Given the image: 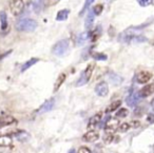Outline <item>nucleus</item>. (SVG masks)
<instances>
[{
  "label": "nucleus",
  "mask_w": 154,
  "mask_h": 153,
  "mask_svg": "<svg viewBox=\"0 0 154 153\" xmlns=\"http://www.w3.org/2000/svg\"><path fill=\"white\" fill-rule=\"evenodd\" d=\"M69 48H70V41L68 39H62L54 45V47L52 48V52L54 55L58 56V57H62L69 51Z\"/></svg>",
  "instance_id": "1"
},
{
  "label": "nucleus",
  "mask_w": 154,
  "mask_h": 153,
  "mask_svg": "<svg viewBox=\"0 0 154 153\" xmlns=\"http://www.w3.org/2000/svg\"><path fill=\"white\" fill-rule=\"evenodd\" d=\"M37 28V22L30 18H26L17 22L16 29L20 32H32Z\"/></svg>",
  "instance_id": "2"
},
{
  "label": "nucleus",
  "mask_w": 154,
  "mask_h": 153,
  "mask_svg": "<svg viewBox=\"0 0 154 153\" xmlns=\"http://www.w3.org/2000/svg\"><path fill=\"white\" fill-rule=\"evenodd\" d=\"M93 71H94V64H90L88 67H87L86 70L82 73L79 79L77 80V83H76L77 87H82V86L86 85V83L90 80L91 76H92V74H93Z\"/></svg>",
  "instance_id": "3"
},
{
  "label": "nucleus",
  "mask_w": 154,
  "mask_h": 153,
  "mask_svg": "<svg viewBox=\"0 0 154 153\" xmlns=\"http://www.w3.org/2000/svg\"><path fill=\"white\" fill-rule=\"evenodd\" d=\"M24 9L23 0H10V10L14 16H19Z\"/></svg>",
  "instance_id": "4"
},
{
  "label": "nucleus",
  "mask_w": 154,
  "mask_h": 153,
  "mask_svg": "<svg viewBox=\"0 0 154 153\" xmlns=\"http://www.w3.org/2000/svg\"><path fill=\"white\" fill-rule=\"evenodd\" d=\"M119 121L116 118H109L108 121H106L105 123V130L108 133H113L116 130H118L119 128Z\"/></svg>",
  "instance_id": "5"
},
{
  "label": "nucleus",
  "mask_w": 154,
  "mask_h": 153,
  "mask_svg": "<svg viewBox=\"0 0 154 153\" xmlns=\"http://www.w3.org/2000/svg\"><path fill=\"white\" fill-rule=\"evenodd\" d=\"M95 93L100 97H105L109 93V86L106 81H100L99 83H97L95 87Z\"/></svg>",
  "instance_id": "6"
},
{
  "label": "nucleus",
  "mask_w": 154,
  "mask_h": 153,
  "mask_svg": "<svg viewBox=\"0 0 154 153\" xmlns=\"http://www.w3.org/2000/svg\"><path fill=\"white\" fill-rule=\"evenodd\" d=\"M101 117H103V112H98L95 115H93V116L90 118V120H89L88 129L89 130H94L95 128L97 127V125L101 121Z\"/></svg>",
  "instance_id": "7"
},
{
  "label": "nucleus",
  "mask_w": 154,
  "mask_h": 153,
  "mask_svg": "<svg viewBox=\"0 0 154 153\" xmlns=\"http://www.w3.org/2000/svg\"><path fill=\"white\" fill-rule=\"evenodd\" d=\"M98 138H99V134H98V132L95 131V130H89V131L82 136V140L87 142H96Z\"/></svg>",
  "instance_id": "8"
},
{
  "label": "nucleus",
  "mask_w": 154,
  "mask_h": 153,
  "mask_svg": "<svg viewBox=\"0 0 154 153\" xmlns=\"http://www.w3.org/2000/svg\"><path fill=\"white\" fill-rule=\"evenodd\" d=\"M17 120L14 118L12 115L9 114H1L0 115V127H5V126H10L16 123Z\"/></svg>",
  "instance_id": "9"
},
{
  "label": "nucleus",
  "mask_w": 154,
  "mask_h": 153,
  "mask_svg": "<svg viewBox=\"0 0 154 153\" xmlns=\"http://www.w3.org/2000/svg\"><path fill=\"white\" fill-rule=\"evenodd\" d=\"M152 78V74L148 71H141L136 75V80L138 83H147Z\"/></svg>",
  "instance_id": "10"
},
{
  "label": "nucleus",
  "mask_w": 154,
  "mask_h": 153,
  "mask_svg": "<svg viewBox=\"0 0 154 153\" xmlns=\"http://www.w3.org/2000/svg\"><path fill=\"white\" fill-rule=\"evenodd\" d=\"M140 96H139V93L138 92H131L130 95L127 97V104H128V106L130 107H134L135 105L137 104V102L140 100Z\"/></svg>",
  "instance_id": "11"
},
{
  "label": "nucleus",
  "mask_w": 154,
  "mask_h": 153,
  "mask_svg": "<svg viewBox=\"0 0 154 153\" xmlns=\"http://www.w3.org/2000/svg\"><path fill=\"white\" fill-rule=\"evenodd\" d=\"M138 93H139V96H140L141 98L148 97V96L152 95V94L154 93V85L153 83H150V85L145 86L140 91H138Z\"/></svg>",
  "instance_id": "12"
},
{
  "label": "nucleus",
  "mask_w": 154,
  "mask_h": 153,
  "mask_svg": "<svg viewBox=\"0 0 154 153\" xmlns=\"http://www.w3.org/2000/svg\"><path fill=\"white\" fill-rule=\"evenodd\" d=\"M54 105H55V99H54V98L48 99L47 101L43 102V105L40 107V109H39V112H41V113L49 112V111H51L52 109L54 108Z\"/></svg>",
  "instance_id": "13"
},
{
  "label": "nucleus",
  "mask_w": 154,
  "mask_h": 153,
  "mask_svg": "<svg viewBox=\"0 0 154 153\" xmlns=\"http://www.w3.org/2000/svg\"><path fill=\"white\" fill-rule=\"evenodd\" d=\"M0 22H1V31L5 32L9 28V22H8V15L5 11L0 12Z\"/></svg>",
  "instance_id": "14"
},
{
  "label": "nucleus",
  "mask_w": 154,
  "mask_h": 153,
  "mask_svg": "<svg viewBox=\"0 0 154 153\" xmlns=\"http://www.w3.org/2000/svg\"><path fill=\"white\" fill-rule=\"evenodd\" d=\"M16 138H17L18 140H20V142H26V140H28L29 138H30V134L26 133V131H23V130H17V131L14 133V135Z\"/></svg>",
  "instance_id": "15"
},
{
  "label": "nucleus",
  "mask_w": 154,
  "mask_h": 153,
  "mask_svg": "<svg viewBox=\"0 0 154 153\" xmlns=\"http://www.w3.org/2000/svg\"><path fill=\"white\" fill-rule=\"evenodd\" d=\"M66 74L64 73H61V74L58 76V78L56 79V83L55 85H54V92H57L58 90H59V88L62 86V83H64V80H66Z\"/></svg>",
  "instance_id": "16"
},
{
  "label": "nucleus",
  "mask_w": 154,
  "mask_h": 153,
  "mask_svg": "<svg viewBox=\"0 0 154 153\" xmlns=\"http://www.w3.org/2000/svg\"><path fill=\"white\" fill-rule=\"evenodd\" d=\"M88 35H89V38H90L91 40H92V41H96L97 39L100 37V35H101V28L98 26L94 31H93V32H90Z\"/></svg>",
  "instance_id": "17"
},
{
  "label": "nucleus",
  "mask_w": 154,
  "mask_h": 153,
  "mask_svg": "<svg viewBox=\"0 0 154 153\" xmlns=\"http://www.w3.org/2000/svg\"><path fill=\"white\" fill-rule=\"evenodd\" d=\"M120 105H122V101H120V100H115V101H113L111 105H109V106H108V108L106 109V113H107V114H109V113L114 112V111L117 110V109L119 108Z\"/></svg>",
  "instance_id": "18"
},
{
  "label": "nucleus",
  "mask_w": 154,
  "mask_h": 153,
  "mask_svg": "<svg viewBox=\"0 0 154 153\" xmlns=\"http://www.w3.org/2000/svg\"><path fill=\"white\" fill-rule=\"evenodd\" d=\"M12 145V137L9 135L0 136V147H9Z\"/></svg>",
  "instance_id": "19"
},
{
  "label": "nucleus",
  "mask_w": 154,
  "mask_h": 153,
  "mask_svg": "<svg viewBox=\"0 0 154 153\" xmlns=\"http://www.w3.org/2000/svg\"><path fill=\"white\" fill-rule=\"evenodd\" d=\"M69 14H70V11L69 10H60L57 13V16H56V20L57 21H63L68 18Z\"/></svg>",
  "instance_id": "20"
},
{
  "label": "nucleus",
  "mask_w": 154,
  "mask_h": 153,
  "mask_svg": "<svg viewBox=\"0 0 154 153\" xmlns=\"http://www.w3.org/2000/svg\"><path fill=\"white\" fill-rule=\"evenodd\" d=\"M93 23H94V15H93V11H90L88 13V15H87L85 27H86V29H91Z\"/></svg>",
  "instance_id": "21"
},
{
  "label": "nucleus",
  "mask_w": 154,
  "mask_h": 153,
  "mask_svg": "<svg viewBox=\"0 0 154 153\" xmlns=\"http://www.w3.org/2000/svg\"><path fill=\"white\" fill-rule=\"evenodd\" d=\"M39 61L38 58H32V59L28 60V61L26 62V64H23V66L21 67V72H24V71H26L28 69H30L32 66H34L35 64H37V62Z\"/></svg>",
  "instance_id": "22"
},
{
  "label": "nucleus",
  "mask_w": 154,
  "mask_h": 153,
  "mask_svg": "<svg viewBox=\"0 0 154 153\" xmlns=\"http://www.w3.org/2000/svg\"><path fill=\"white\" fill-rule=\"evenodd\" d=\"M109 77H110V79H111V81L114 83V85H119V83H122V77H120L119 75H117V74H114V73H110Z\"/></svg>",
  "instance_id": "23"
},
{
  "label": "nucleus",
  "mask_w": 154,
  "mask_h": 153,
  "mask_svg": "<svg viewBox=\"0 0 154 153\" xmlns=\"http://www.w3.org/2000/svg\"><path fill=\"white\" fill-rule=\"evenodd\" d=\"M89 35L86 34V33H82V34H79L78 36H77V39H76V42L78 45H82L85 42H86V40L88 39Z\"/></svg>",
  "instance_id": "24"
},
{
  "label": "nucleus",
  "mask_w": 154,
  "mask_h": 153,
  "mask_svg": "<svg viewBox=\"0 0 154 153\" xmlns=\"http://www.w3.org/2000/svg\"><path fill=\"white\" fill-rule=\"evenodd\" d=\"M33 9H34L35 12H39L43 7V0H34L33 2Z\"/></svg>",
  "instance_id": "25"
},
{
  "label": "nucleus",
  "mask_w": 154,
  "mask_h": 153,
  "mask_svg": "<svg viewBox=\"0 0 154 153\" xmlns=\"http://www.w3.org/2000/svg\"><path fill=\"white\" fill-rule=\"evenodd\" d=\"M128 113H129V111L127 110L126 108H120L119 110H118V112L116 113V116H117L118 118H124V117L128 116Z\"/></svg>",
  "instance_id": "26"
},
{
  "label": "nucleus",
  "mask_w": 154,
  "mask_h": 153,
  "mask_svg": "<svg viewBox=\"0 0 154 153\" xmlns=\"http://www.w3.org/2000/svg\"><path fill=\"white\" fill-rule=\"evenodd\" d=\"M93 13L95 14V15H100L101 13H103V5H96L94 8H93Z\"/></svg>",
  "instance_id": "27"
},
{
  "label": "nucleus",
  "mask_w": 154,
  "mask_h": 153,
  "mask_svg": "<svg viewBox=\"0 0 154 153\" xmlns=\"http://www.w3.org/2000/svg\"><path fill=\"white\" fill-rule=\"evenodd\" d=\"M93 58L96 60H107V55L103 53H94L93 54Z\"/></svg>",
  "instance_id": "28"
},
{
  "label": "nucleus",
  "mask_w": 154,
  "mask_h": 153,
  "mask_svg": "<svg viewBox=\"0 0 154 153\" xmlns=\"http://www.w3.org/2000/svg\"><path fill=\"white\" fill-rule=\"evenodd\" d=\"M131 128H132V127H131L130 123H122V125L119 126V128H118V129H119L122 132H126V131H128V130H130Z\"/></svg>",
  "instance_id": "29"
},
{
  "label": "nucleus",
  "mask_w": 154,
  "mask_h": 153,
  "mask_svg": "<svg viewBox=\"0 0 154 153\" xmlns=\"http://www.w3.org/2000/svg\"><path fill=\"white\" fill-rule=\"evenodd\" d=\"M137 2L139 3L140 7L145 8V7H148V5L152 2V0H137Z\"/></svg>",
  "instance_id": "30"
},
{
  "label": "nucleus",
  "mask_w": 154,
  "mask_h": 153,
  "mask_svg": "<svg viewBox=\"0 0 154 153\" xmlns=\"http://www.w3.org/2000/svg\"><path fill=\"white\" fill-rule=\"evenodd\" d=\"M94 2V0H86V2H85V7H84V9H82V11L80 12V15H82V13H84L85 11H86L87 9H88L89 7H90L92 3Z\"/></svg>",
  "instance_id": "31"
},
{
  "label": "nucleus",
  "mask_w": 154,
  "mask_h": 153,
  "mask_svg": "<svg viewBox=\"0 0 154 153\" xmlns=\"http://www.w3.org/2000/svg\"><path fill=\"white\" fill-rule=\"evenodd\" d=\"M77 153H92V152H91V150L88 147H80L78 149V151H77Z\"/></svg>",
  "instance_id": "32"
},
{
  "label": "nucleus",
  "mask_w": 154,
  "mask_h": 153,
  "mask_svg": "<svg viewBox=\"0 0 154 153\" xmlns=\"http://www.w3.org/2000/svg\"><path fill=\"white\" fill-rule=\"evenodd\" d=\"M113 137H114V136H113V134H112V133L107 134V135L105 136V142L109 144V142H113Z\"/></svg>",
  "instance_id": "33"
},
{
  "label": "nucleus",
  "mask_w": 154,
  "mask_h": 153,
  "mask_svg": "<svg viewBox=\"0 0 154 153\" xmlns=\"http://www.w3.org/2000/svg\"><path fill=\"white\" fill-rule=\"evenodd\" d=\"M143 108H136L134 111V115L135 116H141V115H143Z\"/></svg>",
  "instance_id": "34"
},
{
  "label": "nucleus",
  "mask_w": 154,
  "mask_h": 153,
  "mask_svg": "<svg viewBox=\"0 0 154 153\" xmlns=\"http://www.w3.org/2000/svg\"><path fill=\"white\" fill-rule=\"evenodd\" d=\"M147 121L149 123H154V114L153 113H150L147 116Z\"/></svg>",
  "instance_id": "35"
},
{
  "label": "nucleus",
  "mask_w": 154,
  "mask_h": 153,
  "mask_svg": "<svg viewBox=\"0 0 154 153\" xmlns=\"http://www.w3.org/2000/svg\"><path fill=\"white\" fill-rule=\"evenodd\" d=\"M131 127L132 128H137V127H139V125H140V123H139V121H135V120H132L131 121Z\"/></svg>",
  "instance_id": "36"
},
{
  "label": "nucleus",
  "mask_w": 154,
  "mask_h": 153,
  "mask_svg": "<svg viewBox=\"0 0 154 153\" xmlns=\"http://www.w3.org/2000/svg\"><path fill=\"white\" fill-rule=\"evenodd\" d=\"M59 0H48V5H55V3H57Z\"/></svg>",
  "instance_id": "37"
},
{
  "label": "nucleus",
  "mask_w": 154,
  "mask_h": 153,
  "mask_svg": "<svg viewBox=\"0 0 154 153\" xmlns=\"http://www.w3.org/2000/svg\"><path fill=\"white\" fill-rule=\"evenodd\" d=\"M151 107H152V109H153V110H154V98L151 100Z\"/></svg>",
  "instance_id": "38"
},
{
  "label": "nucleus",
  "mask_w": 154,
  "mask_h": 153,
  "mask_svg": "<svg viewBox=\"0 0 154 153\" xmlns=\"http://www.w3.org/2000/svg\"><path fill=\"white\" fill-rule=\"evenodd\" d=\"M68 153H76V151H75L74 150V149H71V150L70 151H69V152Z\"/></svg>",
  "instance_id": "39"
}]
</instances>
